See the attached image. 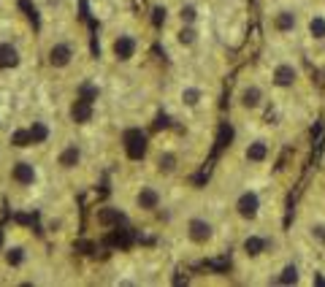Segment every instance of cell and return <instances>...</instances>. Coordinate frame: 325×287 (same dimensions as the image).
Returning <instances> with one entry per match:
<instances>
[{"label":"cell","instance_id":"cell-20","mask_svg":"<svg viewBox=\"0 0 325 287\" xmlns=\"http://www.w3.org/2000/svg\"><path fill=\"white\" fill-rule=\"evenodd\" d=\"M293 25H295L293 14H279V16H276V27H279V30H290Z\"/></svg>","mask_w":325,"mask_h":287},{"label":"cell","instance_id":"cell-14","mask_svg":"<svg viewBox=\"0 0 325 287\" xmlns=\"http://www.w3.org/2000/svg\"><path fill=\"white\" fill-rule=\"evenodd\" d=\"M158 192L155 190H141V195H138V203H141V209H155L158 206Z\"/></svg>","mask_w":325,"mask_h":287},{"label":"cell","instance_id":"cell-25","mask_svg":"<svg viewBox=\"0 0 325 287\" xmlns=\"http://www.w3.org/2000/svg\"><path fill=\"white\" fill-rule=\"evenodd\" d=\"M179 41H182V44H193V41H195V33L187 27V30H182V33H179Z\"/></svg>","mask_w":325,"mask_h":287},{"label":"cell","instance_id":"cell-6","mask_svg":"<svg viewBox=\"0 0 325 287\" xmlns=\"http://www.w3.org/2000/svg\"><path fill=\"white\" fill-rule=\"evenodd\" d=\"M209 236H212L209 222H203V220H193V222H190V239H193V241H206Z\"/></svg>","mask_w":325,"mask_h":287},{"label":"cell","instance_id":"cell-16","mask_svg":"<svg viewBox=\"0 0 325 287\" xmlns=\"http://www.w3.org/2000/svg\"><path fill=\"white\" fill-rule=\"evenodd\" d=\"M30 141H33L30 139V130H16V133L11 136V144H14V146H27Z\"/></svg>","mask_w":325,"mask_h":287},{"label":"cell","instance_id":"cell-21","mask_svg":"<svg viewBox=\"0 0 325 287\" xmlns=\"http://www.w3.org/2000/svg\"><path fill=\"white\" fill-rule=\"evenodd\" d=\"M46 136H49V133H46L44 125H33V130H30V139L33 141H46Z\"/></svg>","mask_w":325,"mask_h":287},{"label":"cell","instance_id":"cell-26","mask_svg":"<svg viewBox=\"0 0 325 287\" xmlns=\"http://www.w3.org/2000/svg\"><path fill=\"white\" fill-rule=\"evenodd\" d=\"M19 3H22V8H25V11H27V16H30V19H33V25H38V16H36V8H30V3H27V0H19Z\"/></svg>","mask_w":325,"mask_h":287},{"label":"cell","instance_id":"cell-19","mask_svg":"<svg viewBox=\"0 0 325 287\" xmlns=\"http://www.w3.org/2000/svg\"><path fill=\"white\" fill-rule=\"evenodd\" d=\"M309 30H312V36H315V38H325V22L317 16V19H312Z\"/></svg>","mask_w":325,"mask_h":287},{"label":"cell","instance_id":"cell-3","mask_svg":"<svg viewBox=\"0 0 325 287\" xmlns=\"http://www.w3.org/2000/svg\"><path fill=\"white\" fill-rule=\"evenodd\" d=\"M49 62L54 68H62L71 62V47H65V44H57V47H52L49 51Z\"/></svg>","mask_w":325,"mask_h":287},{"label":"cell","instance_id":"cell-7","mask_svg":"<svg viewBox=\"0 0 325 287\" xmlns=\"http://www.w3.org/2000/svg\"><path fill=\"white\" fill-rule=\"evenodd\" d=\"M16 62H19L16 49L8 47V44H0V68H14Z\"/></svg>","mask_w":325,"mask_h":287},{"label":"cell","instance_id":"cell-30","mask_svg":"<svg viewBox=\"0 0 325 287\" xmlns=\"http://www.w3.org/2000/svg\"><path fill=\"white\" fill-rule=\"evenodd\" d=\"M315 236H317V239H323V241H325V228H315Z\"/></svg>","mask_w":325,"mask_h":287},{"label":"cell","instance_id":"cell-28","mask_svg":"<svg viewBox=\"0 0 325 287\" xmlns=\"http://www.w3.org/2000/svg\"><path fill=\"white\" fill-rule=\"evenodd\" d=\"M155 25H162V22H165V8H155Z\"/></svg>","mask_w":325,"mask_h":287},{"label":"cell","instance_id":"cell-4","mask_svg":"<svg viewBox=\"0 0 325 287\" xmlns=\"http://www.w3.org/2000/svg\"><path fill=\"white\" fill-rule=\"evenodd\" d=\"M71 117H73V122H90V117H92V106H90V100H76L73 103V108H71Z\"/></svg>","mask_w":325,"mask_h":287},{"label":"cell","instance_id":"cell-5","mask_svg":"<svg viewBox=\"0 0 325 287\" xmlns=\"http://www.w3.org/2000/svg\"><path fill=\"white\" fill-rule=\"evenodd\" d=\"M133 51H136V44H133V38H127V36H122L119 41L114 44V54H117L119 60H130Z\"/></svg>","mask_w":325,"mask_h":287},{"label":"cell","instance_id":"cell-15","mask_svg":"<svg viewBox=\"0 0 325 287\" xmlns=\"http://www.w3.org/2000/svg\"><path fill=\"white\" fill-rule=\"evenodd\" d=\"M266 154H269V149H266V144H260V141H258V144H252V146L247 149V157L252 160V163H260V160H263Z\"/></svg>","mask_w":325,"mask_h":287},{"label":"cell","instance_id":"cell-31","mask_svg":"<svg viewBox=\"0 0 325 287\" xmlns=\"http://www.w3.org/2000/svg\"><path fill=\"white\" fill-rule=\"evenodd\" d=\"M0 246H3V231H0Z\"/></svg>","mask_w":325,"mask_h":287},{"label":"cell","instance_id":"cell-27","mask_svg":"<svg viewBox=\"0 0 325 287\" xmlns=\"http://www.w3.org/2000/svg\"><path fill=\"white\" fill-rule=\"evenodd\" d=\"M182 19H184V22H193V19H195V8H193V5L182 8Z\"/></svg>","mask_w":325,"mask_h":287},{"label":"cell","instance_id":"cell-2","mask_svg":"<svg viewBox=\"0 0 325 287\" xmlns=\"http://www.w3.org/2000/svg\"><path fill=\"white\" fill-rule=\"evenodd\" d=\"M258 195L255 192H244L239 198V203H236V209H239V214L244 217V220H252L255 214H258Z\"/></svg>","mask_w":325,"mask_h":287},{"label":"cell","instance_id":"cell-13","mask_svg":"<svg viewBox=\"0 0 325 287\" xmlns=\"http://www.w3.org/2000/svg\"><path fill=\"white\" fill-rule=\"evenodd\" d=\"M263 246H266V241L263 239H258V236H249L247 241H244V249H247V255H260L263 252Z\"/></svg>","mask_w":325,"mask_h":287},{"label":"cell","instance_id":"cell-22","mask_svg":"<svg viewBox=\"0 0 325 287\" xmlns=\"http://www.w3.org/2000/svg\"><path fill=\"white\" fill-rule=\"evenodd\" d=\"M184 103H187V106H195V103H198V97H201V93L198 90H184Z\"/></svg>","mask_w":325,"mask_h":287},{"label":"cell","instance_id":"cell-24","mask_svg":"<svg viewBox=\"0 0 325 287\" xmlns=\"http://www.w3.org/2000/svg\"><path fill=\"white\" fill-rule=\"evenodd\" d=\"M5 260H8L11 266H19L22 263V249H11L8 255H5Z\"/></svg>","mask_w":325,"mask_h":287},{"label":"cell","instance_id":"cell-17","mask_svg":"<svg viewBox=\"0 0 325 287\" xmlns=\"http://www.w3.org/2000/svg\"><path fill=\"white\" fill-rule=\"evenodd\" d=\"M258 103H260V90L258 87H249L247 93H244V106L252 108V106H258Z\"/></svg>","mask_w":325,"mask_h":287},{"label":"cell","instance_id":"cell-18","mask_svg":"<svg viewBox=\"0 0 325 287\" xmlns=\"http://www.w3.org/2000/svg\"><path fill=\"white\" fill-rule=\"evenodd\" d=\"M295 279H298V271H295V266H287V268H284V271H282L279 282H282V285H293Z\"/></svg>","mask_w":325,"mask_h":287},{"label":"cell","instance_id":"cell-9","mask_svg":"<svg viewBox=\"0 0 325 287\" xmlns=\"http://www.w3.org/2000/svg\"><path fill=\"white\" fill-rule=\"evenodd\" d=\"M14 179H16V182H22V185H30V182L36 179V171H33V165L19 163V165L14 168Z\"/></svg>","mask_w":325,"mask_h":287},{"label":"cell","instance_id":"cell-1","mask_svg":"<svg viewBox=\"0 0 325 287\" xmlns=\"http://www.w3.org/2000/svg\"><path fill=\"white\" fill-rule=\"evenodd\" d=\"M125 152L130 160H141L147 152V136L141 130H127L125 133Z\"/></svg>","mask_w":325,"mask_h":287},{"label":"cell","instance_id":"cell-12","mask_svg":"<svg viewBox=\"0 0 325 287\" xmlns=\"http://www.w3.org/2000/svg\"><path fill=\"white\" fill-rule=\"evenodd\" d=\"M230 139H233V128H230V125H222V128H219V136H217V146H214V152L225 149L230 144Z\"/></svg>","mask_w":325,"mask_h":287},{"label":"cell","instance_id":"cell-10","mask_svg":"<svg viewBox=\"0 0 325 287\" xmlns=\"http://www.w3.org/2000/svg\"><path fill=\"white\" fill-rule=\"evenodd\" d=\"M119 220H122L119 209H101L98 211V222H101V225H114V222H119Z\"/></svg>","mask_w":325,"mask_h":287},{"label":"cell","instance_id":"cell-23","mask_svg":"<svg viewBox=\"0 0 325 287\" xmlns=\"http://www.w3.org/2000/svg\"><path fill=\"white\" fill-rule=\"evenodd\" d=\"M173 163H176L173 154H162L160 157V171H173Z\"/></svg>","mask_w":325,"mask_h":287},{"label":"cell","instance_id":"cell-29","mask_svg":"<svg viewBox=\"0 0 325 287\" xmlns=\"http://www.w3.org/2000/svg\"><path fill=\"white\" fill-rule=\"evenodd\" d=\"M81 97L92 103V97H95V90H92V87H81Z\"/></svg>","mask_w":325,"mask_h":287},{"label":"cell","instance_id":"cell-8","mask_svg":"<svg viewBox=\"0 0 325 287\" xmlns=\"http://www.w3.org/2000/svg\"><path fill=\"white\" fill-rule=\"evenodd\" d=\"M274 82L279 84V87H290V84L295 82V71L290 65H279L276 68V73H274Z\"/></svg>","mask_w":325,"mask_h":287},{"label":"cell","instance_id":"cell-11","mask_svg":"<svg viewBox=\"0 0 325 287\" xmlns=\"http://www.w3.org/2000/svg\"><path fill=\"white\" fill-rule=\"evenodd\" d=\"M76 163H79V149L76 146L65 149V152L60 154V165H62V168H73Z\"/></svg>","mask_w":325,"mask_h":287}]
</instances>
